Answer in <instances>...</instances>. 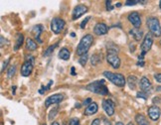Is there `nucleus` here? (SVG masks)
<instances>
[{
	"mask_svg": "<svg viewBox=\"0 0 161 125\" xmlns=\"http://www.w3.org/2000/svg\"><path fill=\"white\" fill-rule=\"evenodd\" d=\"M86 90H90L94 93H97V95H103V96H106L109 93L108 86L106 85V80L104 79L95 80V82L89 84L86 86Z\"/></svg>",
	"mask_w": 161,
	"mask_h": 125,
	"instance_id": "nucleus-1",
	"label": "nucleus"
},
{
	"mask_svg": "<svg viewBox=\"0 0 161 125\" xmlns=\"http://www.w3.org/2000/svg\"><path fill=\"white\" fill-rule=\"evenodd\" d=\"M92 43H94V38H92V36L91 34L85 35L79 43L77 50H76V54L78 56H80V57L83 55L88 54V51L91 49Z\"/></svg>",
	"mask_w": 161,
	"mask_h": 125,
	"instance_id": "nucleus-2",
	"label": "nucleus"
},
{
	"mask_svg": "<svg viewBox=\"0 0 161 125\" xmlns=\"http://www.w3.org/2000/svg\"><path fill=\"white\" fill-rule=\"evenodd\" d=\"M103 76L106 77L109 82H111L114 84H115L119 87H123L126 84V80L125 77L121 73H111V72H103Z\"/></svg>",
	"mask_w": 161,
	"mask_h": 125,
	"instance_id": "nucleus-3",
	"label": "nucleus"
},
{
	"mask_svg": "<svg viewBox=\"0 0 161 125\" xmlns=\"http://www.w3.org/2000/svg\"><path fill=\"white\" fill-rule=\"evenodd\" d=\"M107 61L114 68H119L120 67V59L117 55V49L108 48L107 52Z\"/></svg>",
	"mask_w": 161,
	"mask_h": 125,
	"instance_id": "nucleus-4",
	"label": "nucleus"
},
{
	"mask_svg": "<svg viewBox=\"0 0 161 125\" xmlns=\"http://www.w3.org/2000/svg\"><path fill=\"white\" fill-rule=\"evenodd\" d=\"M153 35L151 33H148L145 35L143 41H142V44L140 46V50H141V54L138 56V60L139 61H143L144 56L146 55V53L148 51H150V49L153 45Z\"/></svg>",
	"mask_w": 161,
	"mask_h": 125,
	"instance_id": "nucleus-5",
	"label": "nucleus"
},
{
	"mask_svg": "<svg viewBox=\"0 0 161 125\" xmlns=\"http://www.w3.org/2000/svg\"><path fill=\"white\" fill-rule=\"evenodd\" d=\"M146 25L148 29H149L150 33L154 37H160L161 36V27H160V23L156 17H148L146 19Z\"/></svg>",
	"mask_w": 161,
	"mask_h": 125,
	"instance_id": "nucleus-6",
	"label": "nucleus"
},
{
	"mask_svg": "<svg viewBox=\"0 0 161 125\" xmlns=\"http://www.w3.org/2000/svg\"><path fill=\"white\" fill-rule=\"evenodd\" d=\"M66 25V22L62 19V18L56 17L51 21V30L55 34H60L63 31L64 27Z\"/></svg>",
	"mask_w": 161,
	"mask_h": 125,
	"instance_id": "nucleus-7",
	"label": "nucleus"
},
{
	"mask_svg": "<svg viewBox=\"0 0 161 125\" xmlns=\"http://www.w3.org/2000/svg\"><path fill=\"white\" fill-rule=\"evenodd\" d=\"M139 86H140V90L141 91L145 92L146 95H149L151 93V90H152V84L151 82L146 77H142L141 79L139 80Z\"/></svg>",
	"mask_w": 161,
	"mask_h": 125,
	"instance_id": "nucleus-8",
	"label": "nucleus"
},
{
	"mask_svg": "<svg viewBox=\"0 0 161 125\" xmlns=\"http://www.w3.org/2000/svg\"><path fill=\"white\" fill-rule=\"evenodd\" d=\"M63 99H64V95H62V93L53 95L51 96H49L45 101V107H49L52 104H58L63 101Z\"/></svg>",
	"mask_w": 161,
	"mask_h": 125,
	"instance_id": "nucleus-9",
	"label": "nucleus"
},
{
	"mask_svg": "<svg viewBox=\"0 0 161 125\" xmlns=\"http://www.w3.org/2000/svg\"><path fill=\"white\" fill-rule=\"evenodd\" d=\"M88 11V7L84 4H79L77 5L75 8L73 10V13H72V18L73 20H77L79 19L80 17H82L86 12Z\"/></svg>",
	"mask_w": 161,
	"mask_h": 125,
	"instance_id": "nucleus-10",
	"label": "nucleus"
},
{
	"mask_svg": "<svg viewBox=\"0 0 161 125\" xmlns=\"http://www.w3.org/2000/svg\"><path fill=\"white\" fill-rule=\"evenodd\" d=\"M103 108L106 111V113L108 116H113L114 114V108L115 105L114 102L110 99H103Z\"/></svg>",
	"mask_w": 161,
	"mask_h": 125,
	"instance_id": "nucleus-11",
	"label": "nucleus"
},
{
	"mask_svg": "<svg viewBox=\"0 0 161 125\" xmlns=\"http://www.w3.org/2000/svg\"><path fill=\"white\" fill-rule=\"evenodd\" d=\"M147 113H148V116H149V118L151 120L156 121L159 119L160 114H161V110L157 105H152V106H150V107H148Z\"/></svg>",
	"mask_w": 161,
	"mask_h": 125,
	"instance_id": "nucleus-12",
	"label": "nucleus"
},
{
	"mask_svg": "<svg viewBox=\"0 0 161 125\" xmlns=\"http://www.w3.org/2000/svg\"><path fill=\"white\" fill-rule=\"evenodd\" d=\"M33 68H34V64L32 62H30V61H25L24 62V64L22 65L21 67V76L22 77H29L31 73H32L33 71Z\"/></svg>",
	"mask_w": 161,
	"mask_h": 125,
	"instance_id": "nucleus-13",
	"label": "nucleus"
},
{
	"mask_svg": "<svg viewBox=\"0 0 161 125\" xmlns=\"http://www.w3.org/2000/svg\"><path fill=\"white\" fill-rule=\"evenodd\" d=\"M127 19L135 28H139L141 26V18L137 12H131V13L128 15Z\"/></svg>",
	"mask_w": 161,
	"mask_h": 125,
	"instance_id": "nucleus-14",
	"label": "nucleus"
},
{
	"mask_svg": "<svg viewBox=\"0 0 161 125\" xmlns=\"http://www.w3.org/2000/svg\"><path fill=\"white\" fill-rule=\"evenodd\" d=\"M43 31H44V26L41 25V24L35 25V26L33 27V29H32V35L35 38V40H37V42H38L39 44L43 43V41L40 39V36H41Z\"/></svg>",
	"mask_w": 161,
	"mask_h": 125,
	"instance_id": "nucleus-15",
	"label": "nucleus"
},
{
	"mask_svg": "<svg viewBox=\"0 0 161 125\" xmlns=\"http://www.w3.org/2000/svg\"><path fill=\"white\" fill-rule=\"evenodd\" d=\"M108 32V27L104 23H97L94 27V33L97 36L106 35Z\"/></svg>",
	"mask_w": 161,
	"mask_h": 125,
	"instance_id": "nucleus-16",
	"label": "nucleus"
},
{
	"mask_svg": "<svg viewBox=\"0 0 161 125\" xmlns=\"http://www.w3.org/2000/svg\"><path fill=\"white\" fill-rule=\"evenodd\" d=\"M98 110V105L97 102H92L89 106H86V108L85 109L84 114L86 116H90L92 114H96Z\"/></svg>",
	"mask_w": 161,
	"mask_h": 125,
	"instance_id": "nucleus-17",
	"label": "nucleus"
},
{
	"mask_svg": "<svg viewBox=\"0 0 161 125\" xmlns=\"http://www.w3.org/2000/svg\"><path fill=\"white\" fill-rule=\"evenodd\" d=\"M129 34L132 36V38L135 40V41H140L142 39V36H143V31L140 30L139 28H134V29H131L129 30Z\"/></svg>",
	"mask_w": 161,
	"mask_h": 125,
	"instance_id": "nucleus-18",
	"label": "nucleus"
},
{
	"mask_svg": "<svg viewBox=\"0 0 161 125\" xmlns=\"http://www.w3.org/2000/svg\"><path fill=\"white\" fill-rule=\"evenodd\" d=\"M70 56H71V53H70L69 50H68L67 48H63V49H61V50H60L58 57H59L61 60L68 61V60L70 59Z\"/></svg>",
	"mask_w": 161,
	"mask_h": 125,
	"instance_id": "nucleus-19",
	"label": "nucleus"
},
{
	"mask_svg": "<svg viewBox=\"0 0 161 125\" xmlns=\"http://www.w3.org/2000/svg\"><path fill=\"white\" fill-rule=\"evenodd\" d=\"M137 82H138V79L137 78H136L135 76H129L127 78V84L129 86V89L134 90L136 89V84H137Z\"/></svg>",
	"mask_w": 161,
	"mask_h": 125,
	"instance_id": "nucleus-20",
	"label": "nucleus"
},
{
	"mask_svg": "<svg viewBox=\"0 0 161 125\" xmlns=\"http://www.w3.org/2000/svg\"><path fill=\"white\" fill-rule=\"evenodd\" d=\"M135 121L138 125H149V123H148L145 116L142 115V114H139V113L135 115Z\"/></svg>",
	"mask_w": 161,
	"mask_h": 125,
	"instance_id": "nucleus-21",
	"label": "nucleus"
},
{
	"mask_svg": "<svg viewBox=\"0 0 161 125\" xmlns=\"http://www.w3.org/2000/svg\"><path fill=\"white\" fill-rule=\"evenodd\" d=\"M37 47H38V45H37V43L34 40H32L31 38H28L26 40V48L29 51H35Z\"/></svg>",
	"mask_w": 161,
	"mask_h": 125,
	"instance_id": "nucleus-22",
	"label": "nucleus"
},
{
	"mask_svg": "<svg viewBox=\"0 0 161 125\" xmlns=\"http://www.w3.org/2000/svg\"><path fill=\"white\" fill-rule=\"evenodd\" d=\"M16 44H15V47H14V51H18V50L20 49V47L22 46L23 44V41H24V36L23 34H17V37H16Z\"/></svg>",
	"mask_w": 161,
	"mask_h": 125,
	"instance_id": "nucleus-23",
	"label": "nucleus"
},
{
	"mask_svg": "<svg viewBox=\"0 0 161 125\" xmlns=\"http://www.w3.org/2000/svg\"><path fill=\"white\" fill-rule=\"evenodd\" d=\"M101 60H102V56L98 54H95V55H92L91 58V64L92 66H97L98 63H101Z\"/></svg>",
	"mask_w": 161,
	"mask_h": 125,
	"instance_id": "nucleus-24",
	"label": "nucleus"
},
{
	"mask_svg": "<svg viewBox=\"0 0 161 125\" xmlns=\"http://www.w3.org/2000/svg\"><path fill=\"white\" fill-rule=\"evenodd\" d=\"M58 45L59 44L58 43H56V44H54V45H52V46H50L49 47L46 51H44V54H43V56H44V57H48V56H50L53 52H54V50L58 47Z\"/></svg>",
	"mask_w": 161,
	"mask_h": 125,
	"instance_id": "nucleus-25",
	"label": "nucleus"
},
{
	"mask_svg": "<svg viewBox=\"0 0 161 125\" xmlns=\"http://www.w3.org/2000/svg\"><path fill=\"white\" fill-rule=\"evenodd\" d=\"M86 62H88V54L80 56V60H79V64L82 66V67H85L86 65Z\"/></svg>",
	"mask_w": 161,
	"mask_h": 125,
	"instance_id": "nucleus-26",
	"label": "nucleus"
},
{
	"mask_svg": "<svg viewBox=\"0 0 161 125\" xmlns=\"http://www.w3.org/2000/svg\"><path fill=\"white\" fill-rule=\"evenodd\" d=\"M58 111H59V107H58V106H57V107L53 108V109L50 111V113H49V120H53V118H55L56 115H57Z\"/></svg>",
	"mask_w": 161,
	"mask_h": 125,
	"instance_id": "nucleus-27",
	"label": "nucleus"
},
{
	"mask_svg": "<svg viewBox=\"0 0 161 125\" xmlns=\"http://www.w3.org/2000/svg\"><path fill=\"white\" fill-rule=\"evenodd\" d=\"M16 73V67L15 66H11L9 68H8V72H7V77L9 79H11L12 77H14V74Z\"/></svg>",
	"mask_w": 161,
	"mask_h": 125,
	"instance_id": "nucleus-28",
	"label": "nucleus"
},
{
	"mask_svg": "<svg viewBox=\"0 0 161 125\" xmlns=\"http://www.w3.org/2000/svg\"><path fill=\"white\" fill-rule=\"evenodd\" d=\"M52 84H53V80H50V82H49V84H48V85H47V86L43 85V86H42V89L39 90L40 95H43V93H44V91H45V90H50V87H51V85H52Z\"/></svg>",
	"mask_w": 161,
	"mask_h": 125,
	"instance_id": "nucleus-29",
	"label": "nucleus"
},
{
	"mask_svg": "<svg viewBox=\"0 0 161 125\" xmlns=\"http://www.w3.org/2000/svg\"><path fill=\"white\" fill-rule=\"evenodd\" d=\"M69 125H80L79 118H76V117L71 118L70 121H69Z\"/></svg>",
	"mask_w": 161,
	"mask_h": 125,
	"instance_id": "nucleus-30",
	"label": "nucleus"
},
{
	"mask_svg": "<svg viewBox=\"0 0 161 125\" xmlns=\"http://www.w3.org/2000/svg\"><path fill=\"white\" fill-rule=\"evenodd\" d=\"M136 97H138V98H143V99H147L148 95H146V93L143 92V91H138L137 93H136Z\"/></svg>",
	"mask_w": 161,
	"mask_h": 125,
	"instance_id": "nucleus-31",
	"label": "nucleus"
},
{
	"mask_svg": "<svg viewBox=\"0 0 161 125\" xmlns=\"http://www.w3.org/2000/svg\"><path fill=\"white\" fill-rule=\"evenodd\" d=\"M91 18H92L91 16H88V17H86V19H85L82 23H80V28H82V29H85L86 26V24H88V22H89V20H91Z\"/></svg>",
	"mask_w": 161,
	"mask_h": 125,
	"instance_id": "nucleus-32",
	"label": "nucleus"
},
{
	"mask_svg": "<svg viewBox=\"0 0 161 125\" xmlns=\"http://www.w3.org/2000/svg\"><path fill=\"white\" fill-rule=\"evenodd\" d=\"M136 4H140V1L139 0H134V1H126L125 2V5L126 6H133V5H136Z\"/></svg>",
	"mask_w": 161,
	"mask_h": 125,
	"instance_id": "nucleus-33",
	"label": "nucleus"
},
{
	"mask_svg": "<svg viewBox=\"0 0 161 125\" xmlns=\"http://www.w3.org/2000/svg\"><path fill=\"white\" fill-rule=\"evenodd\" d=\"M10 60H11V58L7 59V60H6V61H5V62L3 63V65H2V67H1V73H3V72H4V70H5V68H7V66H8V64H9Z\"/></svg>",
	"mask_w": 161,
	"mask_h": 125,
	"instance_id": "nucleus-34",
	"label": "nucleus"
},
{
	"mask_svg": "<svg viewBox=\"0 0 161 125\" xmlns=\"http://www.w3.org/2000/svg\"><path fill=\"white\" fill-rule=\"evenodd\" d=\"M92 102H94V101H92V98H91V97H88V98H86L85 101H84L83 105H85V106H89Z\"/></svg>",
	"mask_w": 161,
	"mask_h": 125,
	"instance_id": "nucleus-35",
	"label": "nucleus"
},
{
	"mask_svg": "<svg viewBox=\"0 0 161 125\" xmlns=\"http://www.w3.org/2000/svg\"><path fill=\"white\" fill-rule=\"evenodd\" d=\"M106 5H107V10L108 11H111L114 9V6L111 5V1L108 0V1H106Z\"/></svg>",
	"mask_w": 161,
	"mask_h": 125,
	"instance_id": "nucleus-36",
	"label": "nucleus"
},
{
	"mask_svg": "<svg viewBox=\"0 0 161 125\" xmlns=\"http://www.w3.org/2000/svg\"><path fill=\"white\" fill-rule=\"evenodd\" d=\"M154 79H155L157 83L161 84V73H155L154 74Z\"/></svg>",
	"mask_w": 161,
	"mask_h": 125,
	"instance_id": "nucleus-37",
	"label": "nucleus"
},
{
	"mask_svg": "<svg viewBox=\"0 0 161 125\" xmlns=\"http://www.w3.org/2000/svg\"><path fill=\"white\" fill-rule=\"evenodd\" d=\"M152 102H153V104H159L161 101H160V97H158V96H156V97H154L153 99H152Z\"/></svg>",
	"mask_w": 161,
	"mask_h": 125,
	"instance_id": "nucleus-38",
	"label": "nucleus"
},
{
	"mask_svg": "<svg viewBox=\"0 0 161 125\" xmlns=\"http://www.w3.org/2000/svg\"><path fill=\"white\" fill-rule=\"evenodd\" d=\"M91 125H101V119L100 118H96V119L92 122Z\"/></svg>",
	"mask_w": 161,
	"mask_h": 125,
	"instance_id": "nucleus-39",
	"label": "nucleus"
},
{
	"mask_svg": "<svg viewBox=\"0 0 161 125\" xmlns=\"http://www.w3.org/2000/svg\"><path fill=\"white\" fill-rule=\"evenodd\" d=\"M75 67H72L71 68V74H73V76H76V73H75Z\"/></svg>",
	"mask_w": 161,
	"mask_h": 125,
	"instance_id": "nucleus-40",
	"label": "nucleus"
},
{
	"mask_svg": "<svg viewBox=\"0 0 161 125\" xmlns=\"http://www.w3.org/2000/svg\"><path fill=\"white\" fill-rule=\"evenodd\" d=\"M137 66L143 67V66H144V62H143V61H138V63H137Z\"/></svg>",
	"mask_w": 161,
	"mask_h": 125,
	"instance_id": "nucleus-41",
	"label": "nucleus"
},
{
	"mask_svg": "<svg viewBox=\"0 0 161 125\" xmlns=\"http://www.w3.org/2000/svg\"><path fill=\"white\" fill-rule=\"evenodd\" d=\"M16 89H17V86H15V85H14L13 87H12V95H13L16 93V92H15V91H16Z\"/></svg>",
	"mask_w": 161,
	"mask_h": 125,
	"instance_id": "nucleus-42",
	"label": "nucleus"
},
{
	"mask_svg": "<svg viewBox=\"0 0 161 125\" xmlns=\"http://www.w3.org/2000/svg\"><path fill=\"white\" fill-rule=\"evenodd\" d=\"M0 40H1V47H3L4 46V37L3 36L0 37Z\"/></svg>",
	"mask_w": 161,
	"mask_h": 125,
	"instance_id": "nucleus-43",
	"label": "nucleus"
},
{
	"mask_svg": "<svg viewBox=\"0 0 161 125\" xmlns=\"http://www.w3.org/2000/svg\"><path fill=\"white\" fill-rule=\"evenodd\" d=\"M134 50H135V47L134 46H132V44H130V51H134Z\"/></svg>",
	"mask_w": 161,
	"mask_h": 125,
	"instance_id": "nucleus-44",
	"label": "nucleus"
},
{
	"mask_svg": "<svg viewBox=\"0 0 161 125\" xmlns=\"http://www.w3.org/2000/svg\"><path fill=\"white\" fill-rule=\"evenodd\" d=\"M51 125H60V124H59L58 122H56V121H55V122H53V123H52Z\"/></svg>",
	"mask_w": 161,
	"mask_h": 125,
	"instance_id": "nucleus-45",
	"label": "nucleus"
},
{
	"mask_svg": "<svg viewBox=\"0 0 161 125\" xmlns=\"http://www.w3.org/2000/svg\"><path fill=\"white\" fill-rule=\"evenodd\" d=\"M116 7H120V6H121V3H116Z\"/></svg>",
	"mask_w": 161,
	"mask_h": 125,
	"instance_id": "nucleus-46",
	"label": "nucleus"
},
{
	"mask_svg": "<svg viewBox=\"0 0 161 125\" xmlns=\"http://www.w3.org/2000/svg\"><path fill=\"white\" fill-rule=\"evenodd\" d=\"M115 125H123V123H121V122H116Z\"/></svg>",
	"mask_w": 161,
	"mask_h": 125,
	"instance_id": "nucleus-47",
	"label": "nucleus"
},
{
	"mask_svg": "<svg viewBox=\"0 0 161 125\" xmlns=\"http://www.w3.org/2000/svg\"><path fill=\"white\" fill-rule=\"evenodd\" d=\"M80 103L76 104V107H78V108H79V107H80Z\"/></svg>",
	"mask_w": 161,
	"mask_h": 125,
	"instance_id": "nucleus-48",
	"label": "nucleus"
},
{
	"mask_svg": "<svg viewBox=\"0 0 161 125\" xmlns=\"http://www.w3.org/2000/svg\"><path fill=\"white\" fill-rule=\"evenodd\" d=\"M71 36L72 37H75V33H71Z\"/></svg>",
	"mask_w": 161,
	"mask_h": 125,
	"instance_id": "nucleus-49",
	"label": "nucleus"
},
{
	"mask_svg": "<svg viewBox=\"0 0 161 125\" xmlns=\"http://www.w3.org/2000/svg\"><path fill=\"white\" fill-rule=\"evenodd\" d=\"M127 125H134V124H133V123H132V122H129V123H128V124H127Z\"/></svg>",
	"mask_w": 161,
	"mask_h": 125,
	"instance_id": "nucleus-50",
	"label": "nucleus"
},
{
	"mask_svg": "<svg viewBox=\"0 0 161 125\" xmlns=\"http://www.w3.org/2000/svg\"><path fill=\"white\" fill-rule=\"evenodd\" d=\"M156 90H161V87H157Z\"/></svg>",
	"mask_w": 161,
	"mask_h": 125,
	"instance_id": "nucleus-51",
	"label": "nucleus"
},
{
	"mask_svg": "<svg viewBox=\"0 0 161 125\" xmlns=\"http://www.w3.org/2000/svg\"><path fill=\"white\" fill-rule=\"evenodd\" d=\"M159 7H160V9H161V1L159 2Z\"/></svg>",
	"mask_w": 161,
	"mask_h": 125,
	"instance_id": "nucleus-52",
	"label": "nucleus"
},
{
	"mask_svg": "<svg viewBox=\"0 0 161 125\" xmlns=\"http://www.w3.org/2000/svg\"><path fill=\"white\" fill-rule=\"evenodd\" d=\"M42 125H47V124H45V123H44V124H42Z\"/></svg>",
	"mask_w": 161,
	"mask_h": 125,
	"instance_id": "nucleus-53",
	"label": "nucleus"
},
{
	"mask_svg": "<svg viewBox=\"0 0 161 125\" xmlns=\"http://www.w3.org/2000/svg\"><path fill=\"white\" fill-rule=\"evenodd\" d=\"M160 45H161V41H160Z\"/></svg>",
	"mask_w": 161,
	"mask_h": 125,
	"instance_id": "nucleus-54",
	"label": "nucleus"
}]
</instances>
